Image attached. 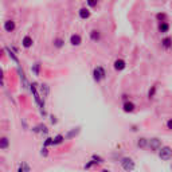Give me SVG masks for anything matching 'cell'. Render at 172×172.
Segmentation results:
<instances>
[{
	"label": "cell",
	"mask_w": 172,
	"mask_h": 172,
	"mask_svg": "<svg viewBox=\"0 0 172 172\" xmlns=\"http://www.w3.org/2000/svg\"><path fill=\"white\" fill-rule=\"evenodd\" d=\"M65 140V136H62V134H57V136L52 139V145H59V144H62Z\"/></svg>",
	"instance_id": "2e32d148"
},
{
	"label": "cell",
	"mask_w": 172,
	"mask_h": 172,
	"mask_svg": "<svg viewBox=\"0 0 172 172\" xmlns=\"http://www.w3.org/2000/svg\"><path fill=\"white\" fill-rule=\"evenodd\" d=\"M63 45H65V40L62 38L54 39V47L55 49H62V47H63Z\"/></svg>",
	"instance_id": "ac0fdd59"
},
{
	"label": "cell",
	"mask_w": 172,
	"mask_h": 172,
	"mask_svg": "<svg viewBox=\"0 0 172 172\" xmlns=\"http://www.w3.org/2000/svg\"><path fill=\"white\" fill-rule=\"evenodd\" d=\"M49 145H52V139H46V141H45V148H47Z\"/></svg>",
	"instance_id": "484cf974"
},
{
	"label": "cell",
	"mask_w": 172,
	"mask_h": 172,
	"mask_svg": "<svg viewBox=\"0 0 172 172\" xmlns=\"http://www.w3.org/2000/svg\"><path fill=\"white\" fill-rule=\"evenodd\" d=\"M70 43H71V46H79L82 43V36L79 34H73L70 36Z\"/></svg>",
	"instance_id": "8992f818"
},
{
	"label": "cell",
	"mask_w": 172,
	"mask_h": 172,
	"mask_svg": "<svg viewBox=\"0 0 172 172\" xmlns=\"http://www.w3.org/2000/svg\"><path fill=\"white\" fill-rule=\"evenodd\" d=\"M2 52H3V51H2V50H0V57H2Z\"/></svg>",
	"instance_id": "1f68e13d"
},
{
	"label": "cell",
	"mask_w": 172,
	"mask_h": 172,
	"mask_svg": "<svg viewBox=\"0 0 172 172\" xmlns=\"http://www.w3.org/2000/svg\"><path fill=\"white\" fill-rule=\"evenodd\" d=\"M92 160L94 161L96 164H101V163H104V159L99 157V156H97V155H93L92 156Z\"/></svg>",
	"instance_id": "7402d4cb"
},
{
	"label": "cell",
	"mask_w": 172,
	"mask_h": 172,
	"mask_svg": "<svg viewBox=\"0 0 172 172\" xmlns=\"http://www.w3.org/2000/svg\"><path fill=\"white\" fill-rule=\"evenodd\" d=\"M43 90H45V96H47L49 94V86L47 85H42V92H43Z\"/></svg>",
	"instance_id": "4316f807"
},
{
	"label": "cell",
	"mask_w": 172,
	"mask_h": 172,
	"mask_svg": "<svg viewBox=\"0 0 172 172\" xmlns=\"http://www.w3.org/2000/svg\"><path fill=\"white\" fill-rule=\"evenodd\" d=\"M40 155H42V156H45V157H46V156L49 155V152H47V148H42V152H40Z\"/></svg>",
	"instance_id": "83f0119b"
},
{
	"label": "cell",
	"mask_w": 172,
	"mask_h": 172,
	"mask_svg": "<svg viewBox=\"0 0 172 172\" xmlns=\"http://www.w3.org/2000/svg\"><path fill=\"white\" fill-rule=\"evenodd\" d=\"M15 29H16V24H15L14 20L8 19V20L4 22V30L7 31V32H12V31H14Z\"/></svg>",
	"instance_id": "ba28073f"
},
{
	"label": "cell",
	"mask_w": 172,
	"mask_h": 172,
	"mask_svg": "<svg viewBox=\"0 0 172 172\" xmlns=\"http://www.w3.org/2000/svg\"><path fill=\"white\" fill-rule=\"evenodd\" d=\"M113 67H114V70H117V71H123L124 69L126 67V62H125L124 59H116L114 63H113Z\"/></svg>",
	"instance_id": "5b68a950"
},
{
	"label": "cell",
	"mask_w": 172,
	"mask_h": 172,
	"mask_svg": "<svg viewBox=\"0 0 172 172\" xmlns=\"http://www.w3.org/2000/svg\"><path fill=\"white\" fill-rule=\"evenodd\" d=\"M18 172H30V165L27 164V163H22L20 164V167H19V170H18Z\"/></svg>",
	"instance_id": "ffe728a7"
},
{
	"label": "cell",
	"mask_w": 172,
	"mask_h": 172,
	"mask_svg": "<svg viewBox=\"0 0 172 172\" xmlns=\"http://www.w3.org/2000/svg\"><path fill=\"white\" fill-rule=\"evenodd\" d=\"M161 46L164 47L165 50H168V49H171L172 47V39L171 38H164L161 40Z\"/></svg>",
	"instance_id": "9a60e30c"
},
{
	"label": "cell",
	"mask_w": 172,
	"mask_h": 172,
	"mask_svg": "<svg viewBox=\"0 0 172 172\" xmlns=\"http://www.w3.org/2000/svg\"><path fill=\"white\" fill-rule=\"evenodd\" d=\"M137 147L139 148H147L148 147V139H145V137H140V139H137Z\"/></svg>",
	"instance_id": "5bb4252c"
},
{
	"label": "cell",
	"mask_w": 172,
	"mask_h": 172,
	"mask_svg": "<svg viewBox=\"0 0 172 172\" xmlns=\"http://www.w3.org/2000/svg\"><path fill=\"white\" fill-rule=\"evenodd\" d=\"M93 78H94L96 82H101L102 79L106 78V71L102 66H97L94 70H93Z\"/></svg>",
	"instance_id": "3957f363"
},
{
	"label": "cell",
	"mask_w": 172,
	"mask_h": 172,
	"mask_svg": "<svg viewBox=\"0 0 172 172\" xmlns=\"http://www.w3.org/2000/svg\"><path fill=\"white\" fill-rule=\"evenodd\" d=\"M79 133V128H74L73 130H70L67 134H66V139H71V137H74V136H77V134Z\"/></svg>",
	"instance_id": "44dd1931"
},
{
	"label": "cell",
	"mask_w": 172,
	"mask_h": 172,
	"mask_svg": "<svg viewBox=\"0 0 172 172\" xmlns=\"http://www.w3.org/2000/svg\"><path fill=\"white\" fill-rule=\"evenodd\" d=\"M134 108H136V105H134L133 102H130V101H125L124 105H123L124 112H126V113H132V112L134 110Z\"/></svg>",
	"instance_id": "8fae6325"
},
{
	"label": "cell",
	"mask_w": 172,
	"mask_h": 172,
	"mask_svg": "<svg viewBox=\"0 0 172 172\" xmlns=\"http://www.w3.org/2000/svg\"><path fill=\"white\" fill-rule=\"evenodd\" d=\"M167 128H168L170 130H172V118H170V120L167 121Z\"/></svg>",
	"instance_id": "f1b7e54d"
},
{
	"label": "cell",
	"mask_w": 172,
	"mask_h": 172,
	"mask_svg": "<svg viewBox=\"0 0 172 172\" xmlns=\"http://www.w3.org/2000/svg\"><path fill=\"white\" fill-rule=\"evenodd\" d=\"M120 164H121V167H123V170L126 172H132L134 168H136V164H134V161L130 157H123Z\"/></svg>",
	"instance_id": "6da1fadb"
},
{
	"label": "cell",
	"mask_w": 172,
	"mask_h": 172,
	"mask_svg": "<svg viewBox=\"0 0 172 172\" xmlns=\"http://www.w3.org/2000/svg\"><path fill=\"white\" fill-rule=\"evenodd\" d=\"M159 157L161 159V160L164 161H168L172 159V148H170V147H161L160 149H159Z\"/></svg>",
	"instance_id": "7a4b0ae2"
},
{
	"label": "cell",
	"mask_w": 172,
	"mask_h": 172,
	"mask_svg": "<svg viewBox=\"0 0 172 172\" xmlns=\"http://www.w3.org/2000/svg\"><path fill=\"white\" fill-rule=\"evenodd\" d=\"M159 31L161 34H167L170 31V24L167 22H163V23H159Z\"/></svg>",
	"instance_id": "4fadbf2b"
},
{
	"label": "cell",
	"mask_w": 172,
	"mask_h": 172,
	"mask_svg": "<svg viewBox=\"0 0 172 172\" xmlns=\"http://www.w3.org/2000/svg\"><path fill=\"white\" fill-rule=\"evenodd\" d=\"M78 15H79V18H81V19H89V18H90V15H92V12H90L89 8L82 7L79 11H78Z\"/></svg>",
	"instance_id": "9c48e42d"
},
{
	"label": "cell",
	"mask_w": 172,
	"mask_h": 172,
	"mask_svg": "<svg viewBox=\"0 0 172 172\" xmlns=\"http://www.w3.org/2000/svg\"><path fill=\"white\" fill-rule=\"evenodd\" d=\"M10 148V139L5 136L0 137V149H3V151H5V149Z\"/></svg>",
	"instance_id": "30bf717a"
},
{
	"label": "cell",
	"mask_w": 172,
	"mask_h": 172,
	"mask_svg": "<svg viewBox=\"0 0 172 172\" xmlns=\"http://www.w3.org/2000/svg\"><path fill=\"white\" fill-rule=\"evenodd\" d=\"M5 51L8 52V57H10L12 61H15L16 62V63H19V59H18V57H16V54H15L14 51H12V50L10 49V47H5Z\"/></svg>",
	"instance_id": "e0dca14e"
},
{
	"label": "cell",
	"mask_w": 172,
	"mask_h": 172,
	"mask_svg": "<svg viewBox=\"0 0 172 172\" xmlns=\"http://www.w3.org/2000/svg\"><path fill=\"white\" fill-rule=\"evenodd\" d=\"M89 35L93 42H99L101 40V32H99V30H92Z\"/></svg>",
	"instance_id": "7c38bea8"
},
{
	"label": "cell",
	"mask_w": 172,
	"mask_h": 172,
	"mask_svg": "<svg viewBox=\"0 0 172 172\" xmlns=\"http://www.w3.org/2000/svg\"><path fill=\"white\" fill-rule=\"evenodd\" d=\"M101 172H110V171H109V170H102Z\"/></svg>",
	"instance_id": "4dcf8cb0"
},
{
	"label": "cell",
	"mask_w": 172,
	"mask_h": 172,
	"mask_svg": "<svg viewBox=\"0 0 172 172\" xmlns=\"http://www.w3.org/2000/svg\"><path fill=\"white\" fill-rule=\"evenodd\" d=\"M97 4H98L97 2H87V5H90V7H96Z\"/></svg>",
	"instance_id": "f546056e"
},
{
	"label": "cell",
	"mask_w": 172,
	"mask_h": 172,
	"mask_svg": "<svg viewBox=\"0 0 172 172\" xmlns=\"http://www.w3.org/2000/svg\"><path fill=\"white\" fill-rule=\"evenodd\" d=\"M0 86H4V73L0 69Z\"/></svg>",
	"instance_id": "d4e9b609"
},
{
	"label": "cell",
	"mask_w": 172,
	"mask_h": 172,
	"mask_svg": "<svg viewBox=\"0 0 172 172\" xmlns=\"http://www.w3.org/2000/svg\"><path fill=\"white\" fill-rule=\"evenodd\" d=\"M155 93H156V86H152V89H149V92H148V98H153Z\"/></svg>",
	"instance_id": "cb8c5ba5"
},
{
	"label": "cell",
	"mask_w": 172,
	"mask_h": 172,
	"mask_svg": "<svg viewBox=\"0 0 172 172\" xmlns=\"http://www.w3.org/2000/svg\"><path fill=\"white\" fill-rule=\"evenodd\" d=\"M148 148L153 152L159 151V149L161 148V140L157 139V137H153V139L148 140Z\"/></svg>",
	"instance_id": "277c9868"
},
{
	"label": "cell",
	"mask_w": 172,
	"mask_h": 172,
	"mask_svg": "<svg viewBox=\"0 0 172 172\" xmlns=\"http://www.w3.org/2000/svg\"><path fill=\"white\" fill-rule=\"evenodd\" d=\"M32 45H34V39L31 38L30 35H26L23 38V40H22V46H23L24 49H30V47H32Z\"/></svg>",
	"instance_id": "52a82bcc"
},
{
	"label": "cell",
	"mask_w": 172,
	"mask_h": 172,
	"mask_svg": "<svg viewBox=\"0 0 172 172\" xmlns=\"http://www.w3.org/2000/svg\"><path fill=\"white\" fill-rule=\"evenodd\" d=\"M156 18H157V20L160 22V23H163V22H167V15H165V14H157V15H156Z\"/></svg>",
	"instance_id": "603a6c76"
},
{
	"label": "cell",
	"mask_w": 172,
	"mask_h": 172,
	"mask_svg": "<svg viewBox=\"0 0 172 172\" xmlns=\"http://www.w3.org/2000/svg\"><path fill=\"white\" fill-rule=\"evenodd\" d=\"M31 70H32V73L35 74V76H39V73H40V63H39V62L34 63L32 67H31Z\"/></svg>",
	"instance_id": "d6986e66"
}]
</instances>
